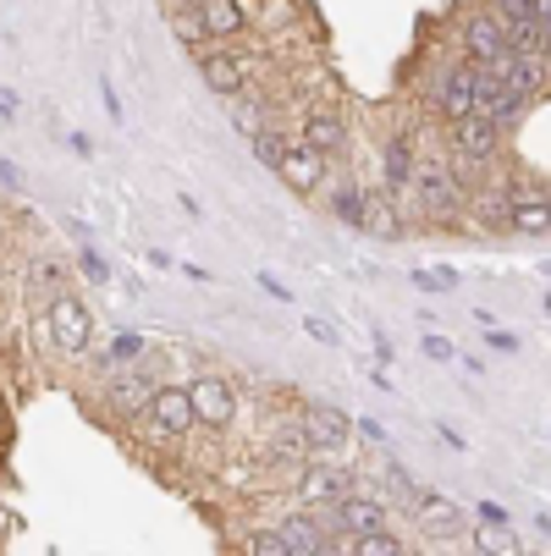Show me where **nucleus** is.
Here are the masks:
<instances>
[{
	"instance_id": "1",
	"label": "nucleus",
	"mask_w": 551,
	"mask_h": 556,
	"mask_svg": "<svg viewBox=\"0 0 551 556\" xmlns=\"http://www.w3.org/2000/svg\"><path fill=\"white\" fill-rule=\"evenodd\" d=\"M45 326H50V342H55L61 353H89V342H95V320H89V303L77 298V292H66V287H55V292H50Z\"/></svg>"
},
{
	"instance_id": "2",
	"label": "nucleus",
	"mask_w": 551,
	"mask_h": 556,
	"mask_svg": "<svg viewBox=\"0 0 551 556\" xmlns=\"http://www.w3.org/2000/svg\"><path fill=\"white\" fill-rule=\"evenodd\" d=\"M138 419H143V430H149L154 441H183V435L199 425L193 391H188V386H161V391L149 396V408H143Z\"/></svg>"
},
{
	"instance_id": "3",
	"label": "nucleus",
	"mask_w": 551,
	"mask_h": 556,
	"mask_svg": "<svg viewBox=\"0 0 551 556\" xmlns=\"http://www.w3.org/2000/svg\"><path fill=\"white\" fill-rule=\"evenodd\" d=\"M452 149L463 154V161H475V166L497 161V149H502V122H497L491 111H475V116L452 122Z\"/></svg>"
},
{
	"instance_id": "4",
	"label": "nucleus",
	"mask_w": 551,
	"mask_h": 556,
	"mask_svg": "<svg viewBox=\"0 0 551 556\" xmlns=\"http://www.w3.org/2000/svg\"><path fill=\"white\" fill-rule=\"evenodd\" d=\"M188 391H193V414L204 430H231V419H238V391H231V380L199 375Z\"/></svg>"
},
{
	"instance_id": "5",
	"label": "nucleus",
	"mask_w": 551,
	"mask_h": 556,
	"mask_svg": "<svg viewBox=\"0 0 551 556\" xmlns=\"http://www.w3.org/2000/svg\"><path fill=\"white\" fill-rule=\"evenodd\" d=\"M463 50H468V61H480V66H502L513 55L502 17L497 12H475V17L463 23Z\"/></svg>"
},
{
	"instance_id": "6",
	"label": "nucleus",
	"mask_w": 551,
	"mask_h": 556,
	"mask_svg": "<svg viewBox=\"0 0 551 556\" xmlns=\"http://www.w3.org/2000/svg\"><path fill=\"white\" fill-rule=\"evenodd\" d=\"M414 188H419V199H425V210H436V215H447V210H458L463 204V177H458V166H441V161H419V172H414Z\"/></svg>"
},
{
	"instance_id": "7",
	"label": "nucleus",
	"mask_w": 551,
	"mask_h": 556,
	"mask_svg": "<svg viewBox=\"0 0 551 556\" xmlns=\"http://www.w3.org/2000/svg\"><path fill=\"white\" fill-rule=\"evenodd\" d=\"M199 72H204L210 94H221V100H238L249 89V61L231 55V50H204L199 55Z\"/></svg>"
},
{
	"instance_id": "8",
	"label": "nucleus",
	"mask_w": 551,
	"mask_h": 556,
	"mask_svg": "<svg viewBox=\"0 0 551 556\" xmlns=\"http://www.w3.org/2000/svg\"><path fill=\"white\" fill-rule=\"evenodd\" d=\"M436 105H441V116H447V122H463V116H475V111H480V94H475V61L441 72V84H436Z\"/></svg>"
},
{
	"instance_id": "9",
	"label": "nucleus",
	"mask_w": 551,
	"mask_h": 556,
	"mask_svg": "<svg viewBox=\"0 0 551 556\" xmlns=\"http://www.w3.org/2000/svg\"><path fill=\"white\" fill-rule=\"evenodd\" d=\"M276 177H281L292 193H314V188L326 182V154H321V149H309V143L298 138V143H287V154H281Z\"/></svg>"
},
{
	"instance_id": "10",
	"label": "nucleus",
	"mask_w": 551,
	"mask_h": 556,
	"mask_svg": "<svg viewBox=\"0 0 551 556\" xmlns=\"http://www.w3.org/2000/svg\"><path fill=\"white\" fill-rule=\"evenodd\" d=\"M303 430H309V446L314 452H342L348 435H353V419L342 408H331V403H309L303 408Z\"/></svg>"
},
{
	"instance_id": "11",
	"label": "nucleus",
	"mask_w": 551,
	"mask_h": 556,
	"mask_svg": "<svg viewBox=\"0 0 551 556\" xmlns=\"http://www.w3.org/2000/svg\"><path fill=\"white\" fill-rule=\"evenodd\" d=\"M502 72H508V89H513V94L535 100V94L551 84V50H513V55L502 61Z\"/></svg>"
},
{
	"instance_id": "12",
	"label": "nucleus",
	"mask_w": 551,
	"mask_h": 556,
	"mask_svg": "<svg viewBox=\"0 0 551 556\" xmlns=\"http://www.w3.org/2000/svg\"><path fill=\"white\" fill-rule=\"evenodd\" d=\"M419 523H425V534L430 540H458L463 529H468V513L463 507H452L447 496H436V491H419Z\"/></svg>"
},
{
	"instance_id": "13",
	"label": "nucleus",
	"mask_w": 551,
	"mask_h": 556,
	"mask_svg": "<svg viewBox=\"0 0 551 556\" xmlns=\"http://www.w3.org/2000/svg\"><path fill=\"white\" fill-rule=\"evenodd\" d=\"M348 496V468H303L298 502L303 507H337Z\"/></svg>"
},
{
	"instance_id": "14",
	"label": "nucleus",
	"mask_w": 551,
	"mask_h": 556,
	"mask_svg": "<svg viewBox=\"0 0 551 556\" xmlns=\"http://www.w3.org/2000/svg\"><path fill=\"white\" fill-rule=\"evenodd\" d=\"M154 380H161V369H154V364L143 358L138 369H127V375L116 380V391H111V403H116L122 414H143V408H149V396L161 391V386H154Z\"/></svg>"
},
{
	"instance_id": "15",
	"label": "nucleus",
	"mask_w": 551,
	"mask_h": 556,
	"mask_svg": "<svg viewBox=\"0 0 551 556\" xmlns=\"http://www.w3.org/2000/svg\"><path fill=\"white\" fill-rule=\"evenodd\" d=\"M331 518H337V534H370V529H386V507L380 502H370V496H342L337 507H331Z\"/></svg>"
},
{
	"instance_id": "16",
	"label": "nucleus",
	"mask_w": 551,
	"mask_h": 556,
	"mask_svg": "<svg viewBox=\"0 0 551 556\" xmlns=\"http://www.w3.org/2000/svg\"><path fill=\"white\" fill-rule=\"evenodd\" d=\"M193 7H199V17H204V28H210L215 39H243V34H249L243 0H193Z\"/></svg>"
},
{
	"instance_id": "17",
	"label": "nucleus",
	"mask_w": 551,
	"mask_h": 556,
	"mask_svg": "<svg viewBox=\"0 0 551 556\" xmlns=\"http://www.w3.org/2000/svg\"><path fill=\"white\" fill-rule=\"evenodd\" d=\"M303 143L321 149L326 161H331V154L348 149V122H342L337 111H314V116H303Z\"/></svg>"
},
{
	"instance_id": "18",
	"label": "nucleus",
	"mask_w": 551,
	"mask_h": 556,
	"mask_svg": "<svg viewBox=\"0 0 551 556\" xmlns=\"http://www.w3.org/2000/svg\"><path fill=\"white\" fill-rule=\"evenodd\" d=\"M414 172H419V161H414L409 138H403V132H398V138H386V154H380V177H386V188H391V193L409 188Z\"/></svg>"
},
{
	"instance_id": "19",
	"label": "nucleus",
	"mask_w": 551,
	"mask_h": 556,
	"mask_svg": "<svg viewBox=\"0 0 551 556\" xmlns=\"http://www.w3.org/2000/svg\"><path fill=\"white\" fill-rule=\"evenodd\" d=\"M172 23H177V39H183L193 55H204V50H210V39H215V34L204 28L199 7H177V12H172Z\"/></svg>"
},
{
	"instance_id": "20",
	"label": "nucleus",
	"mask_w": 551,
	"mask_h": 556,
	"mask_svg": "<svg viewBox=\"0 0 551 556\" xmlns=\"http://www.w3.org/2000/svg\"><path fill=\"white\" fill-rule=\"evenodd\" d=\"M359 231H370V237H398L403 220L391 215V199H364V220H359Z\"/></svg>"
},
{
	"instance_id": "21",
	"label": "nucleus",
	"mask_w": 551,
	"mask_h": 556,
	"mask_svg": "<svg viewBox=\"0 0 551 556\" xmlns=\"http://www.w3.org/2000/svg\"><path fill=\"white\" fill-rule=\"evenodd\" d=\"M364 199H370V193H359V182H342V188L331 193V215H337L342 226H359V220H364Z\"/></svg>"
},
{
	"instance_id": "22",
	"label": "nucleus",
	"mask_w": 551,
	"mask_h": 556,
	"mask_svg": "<svg viewBox=\"0 0 551 556\" xmlns=\"http://www.w3.org/2000/svg\"><path fill=\"white\" fill-rule=\"evenodd\" d=\"M348 545H353V551H364V556H398V551H403V540L391 534V529H370V534H353Z\"/></svg>"
},
{
	"instance_id": "23",
	"label": "nucleus",
	"mask_w": 551,
	"mask_h": 556,
	"mask_svg": "<svg viewBox=\"0 0 551 556\" xmlns=\"http://www.w3.org/2000/svg\"><path fill=\"white\" fill-rule=\"evenodd\" d=\"M138 358H143V337L138 331H116L111 348H105V364L116 369V364H138Z\"/></svg>"
},
{
	"instance_id": "24",
	"label": "nucleus",
	"mask_w": 551,
	"mask_h": 556,
	"mask_svg": "<svg viewBox=\"0 0 551 556\" xmlns=\"http://www.w3.org/2000/svg\"><path fill=\"white\" fill-rule=\"evenodd\" d=\"M249 143H254V154H260V161H265V166L276 172V166H281V154H287V143H292V138H281L276 127H260V132L249 138Z\"/></svg>"
},
{
	"instance_id": "25",
	"label": "nucleus",
	"mask_w": 551,
	"mask_h": 556,
	"mask_svg": "<svg viewBox=\"0 0 551 556\" xmlns=\"http://www.w3.org/2000/svg\"><path fill=\"white\" fill-rule=\"evenodd\" d=\"M243 545H249V551H260V556H292V540H287V529H254Z\"/></svg>"
},
{
	"instance_id": "26",
	"label": "nucleus",
	"mask_w": 551,
	"mask_h": 556,
	"mask_svg": "<svg viewBox=\"0 0 551 556\" xmlns=\"http://www.w3.org/2000/svg\"><path fill=\"white\" fill-rule=\"evenodd\" d=\"M491 12L502 17V28H518V23H535V0H497Z\"/></svg>"
},
{
	"instance_id": "27",
	"label": "nucleus",
	"mask_w": 551,
	"mask_h": 556,
	"mask_svg": "<svg viewBox=\"0 0 551 556\" xmlns=\"http://www.w3.org/2000/svg\"><path fill=\"white\" fill-rule=\"evenodd\" d=\"M524 105H529V100H524V94H502V100H497V105H491V116H497V122H502V127H513V122H518V116H524Z\"/></svg>"
},
{
	"instance_id": "28",
	"label": "nucleus",
	"mask_w": 551,
	"mask_h": 556,
	"mask_svg": "<svg viewBox=\"0 0 551 556\" xmlns=\"http://www.w3.org/2000/svg\"><path fill=\"white\" fill-rule=\"evenodd\" d=\"M452 281H458L452 270H414V287H419V292H447Z\"/></svg>"
},
{
	"instance_id": "29",
	"label": "nucleus",
	"mask_w": 551,
	"mask_h": 556,
	"mask_svg": "<svg viewBox=\"0 0 551 556\" xmlns=\"http://www.w3.org/2000/svg\"><path fill=\"white\" fill-rule=\"evenodd\" d=\"M303 331H309L314 342H321V348H342V337H337V331L321 320V314H309V320H303Z\"/></svg>"
},
{
	"instance_id": "30",
	"label": "nucleus",
	"mask_w": 551,
	"mask_h": 556,
	"mask_svg": "<svg viewBox=\"0 0 551 556\" xmlns=\"http://www.w3.org/2000/svg\"><path fill=\"white\" fill-rule=\"evenodd\" d=\"M260 127H271V122H265V111H260V105H238V132H243V138H254Z\"/></svg>"
},
{
	"instance_id": "31",
	"label": "nucleus",
	"mask_w": 551,
	"mask_h": 556,
	"mask_svg": "<svg viewBox=\"0 0 551 556\" xmlns=\"http://www.w3.org/2000/svg\"><path fill=\"white\" fill-rule=\"evenodd\" d=\"M425 353H430V358H436V364H447V358H458V353H452V342H447V337H425Z\"/></svg>"
},
{
	"instance_id": "32",
	"label": "nucleus",
	"mask_w": 551,
	"mask_h": 556,
	"mask_svg": "<svg viewBox=\"0 0 551 556\" xmlns=\"http://www.w3.org/2000/svg\"><path fill=\"white\" fill-rule=\"evenodd\" d=\"M260 287H265V292H271L276 303H292V292H287V287H281V281L271 276V270H260Z\"/></svg>"
},
{
	"instance_id": "33",
	"label": "nucleus",
	"mask_w": 551,
	"mask_h": 556,
	"mask_svg": "<svg viewBox=\"0 0 551 556\" xmlns=\"http://www.w3.org/2000/svg\"><path fill=\"white\" fill-rule=\"evenodd\" d=\"M486 342H491L497 353H518V337H513V331H491Z\"/></svg>"
},
{
	"instance_id": "34",
	"label": "nucleus",
	"mask_w": 551,
	"mask_h": 556,
	"mask_svg": "<svg viewBox=\"0 0 551 556\" xmlns=\"http://www.w3.org/2000/svg\"><path fill=\"white\" fill-rule=\"evenodd\" d=\"M77 265H84V270H89V276H95V281H105V276H111V270H105V265H100V254H77Z\"/></svg>"
},
{
	"instance_id": "35",
	"label": "nucleus",
	"mask_w": 551,
	"mask_h": 556,
	"mask_svg": "<svg viewBox=\"0 0 551 556\" xmlns=\"http://www.w3.org/2000/svg\"><path fill=\"white\" fill-rule=\"evenodd\" d=\"M480 523H486V529H491V523H508V513H502L497 502H480Z\"/></svg>"
},
{
	"instance_id": "36",
	"label": "nucleus",
	"mask_w": 551,
	"mask_h": 556,
	"mask_svg": "<svg viewBox=\"0 0 551 556\" xmlns=\"http://www.w3.org/2000/svg\"><path fill=\"white\" fill-rule=\"evenodd\" d=\"M34 281H45V287H55V281H61V270H55V265H34Z\"/></svg>"
},
{
	"instance_id": "37",
	"label": "nucleus",
	"mask_w": 551,
	"mask_h": 556,
	"mask_svg": "<svg viewBox=\"0 0 551 556\" xmlns=\"http://www.w3.org/2000/svg\"><path fill=\"white\" fill-rule=\"evenodd\" d=\"M535 17H540V23L551 28V0H535Z\"/></svg>"
}]
</instances>
